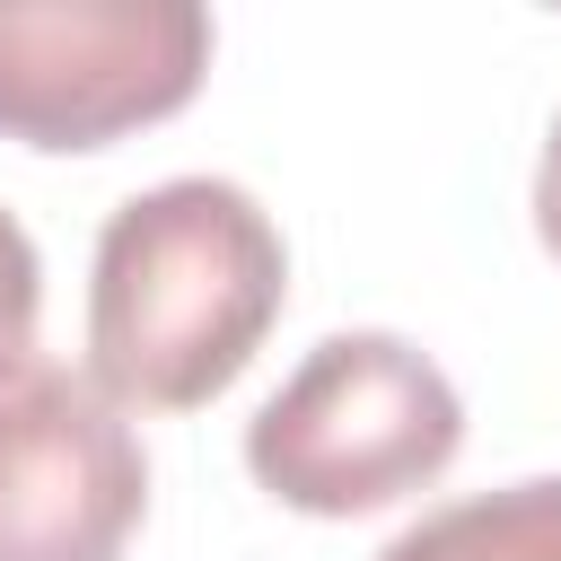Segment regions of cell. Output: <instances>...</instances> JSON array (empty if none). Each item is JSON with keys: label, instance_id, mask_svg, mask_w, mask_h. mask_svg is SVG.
<instances>
[{"label": "cell", "instance_id": "cell-1", "mask_svg": "<svg viewBox=\"0 0 561 561\" xmlns=\"http://www.w3.org/2000/svg\"><path fill=\"white\" fill-rule=\"evenodd\" d=\"M289 298L272 210L228 175H167L96 228L88 377L131 412H193L245 377Z\"/></svg>", "mask_w": 561, "mask_h": 561}, {"label": "cell", "instance_id": "cell-2", "mask_svg": "<svg viewBox=\"0 0 561 561\" xmlns=\"http://www.w3.org/2000/svg\"><path fill=\"white\" fill-rule=\"evenodd\" d=\"M465 447V394L403 333H324L245 421V473L298 517H368Z\"/></svg>", "mask_w": 561, "mask_h": 561}, {"label": "cell", "instance_id": "cell-3", "mask_svg": "<svg viewBox=\"0 0 561 561\" xmlns=\"http://www.w3.org/2000/svg\"><path fill=\"white\" fill-rule=\"evenodd\" d=\"M202 70V0H0V140L105 149L193 105Z\"/></svg>", "mask_w": 561, "mask_h": 561}, {"label": "cell", "instance_id": "cell-4", "mask_svg": "<svg viewBox=\"0 0 561 561\" xmlns=\"http://www.w3.org/2000/svg\"><path fill=\"white\" fill-rule=\"evenodd\" d=\"M149 508V456L96 377L26 359L0 377V561H123Z\"/></svg>", "mask_w": 561, "mask_h": 561}, {"label": "cell", "instance_id": "cell-5", "mask_svg": "<svg viewBox=\"0 0 561 561\" xmlns=\"http://www.w3.org/2000/svg\"><path fill=\"white\" fill-rule=\"evenodd\" d=\"M377 561H561V473L447 500L412 517Z\"/></svg>", "mask_w": 561, "mask_h": 561}, {"label": "cell", "instance_id": "cell-6", "mask_svg": "<svg viewBox=\"0 0 561 561\" xmlns=\"http://www.w3.org/2000/svg\"><path fill=\"white\" fill-rule=\"evenodd\" d=\"M35 307H44L35 237L18 228V210H0V377L26 368V351H35Z\"/></svg>", "mask_w": 561, "mask_h": 561}, {"label": "cell", "instance_id": "cell-7", "mask_svg": "<svg viewBox=\"0 0 561 561\" xmlns=\"http://www.w3.org/2000/svg\"><path fill=\"white\" fill-rule=\"evenodd\" d=\"M535 237H543V254L561 263V114H552L543 158H535Z\"/></svg>", "mask_w": 561, "mask_h": 561}]
</instances>
